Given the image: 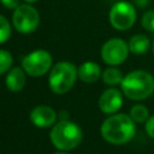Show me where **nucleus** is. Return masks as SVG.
I'll use <instances>...</instances> for the list:
<instances>
[{"label":"nucleus","mask_w":154,"mask_h":154,"mask_svg":"<svg viewBox=\"0 0 154 154\" xmlns=\"http://www.w3.org/2000/svg\"><path fill=\"white\" fill-rule=\"evenodd\" d=\"M144 129H146L147 135L154 140V114L150 116L149 119L146 122V124H144Z\"/></svg>","instance_id":"6ab92c4d"},{"label":"nucleus","mask_w":154,"mask_h":154,"mask_svg":"<svg viewBox=\"0 0 154 154\" xmlns=\"http://www.w3.org/2000/svg\"><path fill=\"white\" fill-rule=\"evenodd\" d=\"M25 82H26V73L23 70V67H19V66L12 67L7 72L6 78H5L6 88L13 93L20 91L24 88Z\"/></svg>","instance_id":"9b49d317"},{"label":"nucleus","mask_w":154,"mask_h":154,"mask_svg":"<svg viewBox=\"0 0 154 154\" xmlns=\"http://www.w3.org/2000/svg\"><path fill=\"white\" fill-rule=\"evenodd\" d=\"M123 93L117 88H108L102 91L99 97V108L102 113L112 116L116 114L123 106Z\"/></svg>","instance_id":"1a4fd4ad"},{"label":"nucleus","mask_w":154,"mask_h":154,"mask_svg":"<svg viewBox=\"0 0 154 154\" xmlns=\"http://www.w3.org/2000/svg\"><path fill=\"white\" fill-rule=\"evenodd\" d=\"M101 67L94 61H85L77 67V76L82 82L94 83L101 77Z\"/></svg>","instance_id":"f8f14e48"},{"label":"nucleus","mask_w":154,"mask_h":154,"mask_svg":"<svg viewBox=\"0 0 154 154\" xmlns=\"http://www.w3.org/2000/svg\"><path fill=\"white\" fill-rule=\"evenodd\" d=\"M130 117L135 123H144L149 119V109L142 103H136L130 109Z\"/></svg>","instance_id":"2eb2a0df"},{"label":"nucleus","mask_w":154,"mask_h":154,"mask_svg":"<svg viewBox=\"0 0 154 154\" xmlns=\"http://www.w3.org/2000/svg\"><path fill=\"white\" fill-rule=\"evenodd\" d=\"M136 16V10L132 4L128 1H118L111 7L108 18L114 29L125 31L135 24Z\"/></svg>","instance_id":"0eeeda50"},{"label":"nucleus","mask_w":154,"mask_h":154,"mask_svg":"<svg viewBox=\"0 0 154 154\" xmlns=\"http://www.w3.org/2000/svg\"><path fill=\"white\" fill-rule=\"evenodd\" d=\"M141 24L143 29H146L149 32H154V11L149 10L143 13L141 18Z\"/></svg>","instance_id":"a211bd4d"},{"label":"nucleus","mask_w":154,"mask_h":154,"mask_svg":"<svg viewBox=\"0 0 154 154\" xmlns=\"http://www.w3.org/2000/svg\"><path fill=\"white\" fill-rule=\"evenodd\" d=\"M54 154H70L69 152H64V150H60V152H57V153H54Z\"/></svg>","instance_id":"412c9836"},{"label":"nucleus","mask_w":154,"mask_h":154,"mask_svg":"<svg viewBox=\"0 0 154 154\" xmlns=\"http://www.w3.org/2000/svg\"><path fill=\"white\" fill-rule=\"evenodd\" d=\"M128 45H129V51L132 54L141 55V54H144L149 49L150 41H149L147 35H144V34H136V35H134L130 38Z\"/></svg>","instance_id":"ddd939ff"},{"label":"nucleus","mask_w":154,"mask_h":154,"mask_svg":"<svg viewBox=\"0 0 154 154\" xmlns=\"http://www.w3.org/2000/svg\"><path fill=\"white\" fill-rule=\"evenodd\" d=\"M52 63L53 58L48 51L36 49L22 59V67L26 75L31 77H40L51 71Z\"/></svg>","instance_id":"39448f33"},{"label":"nucleus","mask_w":154,"mask_h":154,"mask_svg":"<svg viewBox=\"0 0 154 154\" xmlns=\"http://www.w3.org/2000/svg\"><path fill=\"white\" fill-rule=\"evenodd\" d=\"M77 67L70 61H59L49 71L48 85L54 94L63 95L71 90L77 79Z\"/></svg>","instance_id":"20e7f679"},{"label":"nucleus","mask_w":154,"mask_h":154,"mask_svg":"<svg viewBox=\"0 0 154 154\" xmlns=\"http://www.w3.org/2000/svg\"><path fill=\"white\" fill-rule=\"evenodd\" d=\"M120 89L130 100H146L154 93V77L144 70L131 71L124 76L120 83Z\"/></svg>","instance_id":"f03ea898"},{"label":"nucleus","mask_w":154,"mask_h":154,"mask_svg":"<svg viewBox=\"0 0 154 154\" xmlns=\"http://www.w3.org/2000/svg\"><path fill=\"white\" fill-rule=\"evenodd\" d=\"M102 138L111 144H125L136 135V123L130 114L116 113L106 118L100 128Z\"/></svg>","instance_id":"f257e3e1"},{"label":"nucleus","mask_w":154,"mask_h":154,"mask_svg":"<svg viewBox=\"0 0 154 154\" xmlns=\"http://www.w3.org/2000/svg\"><path fill=\"white\" fill-rule=\"evenodd\" d=\"M11 32H12V30H11L10 22L6 19V17L0 14V45L5 43L10 38Z\"/></svg>","instance_id":"f3484780"},{"label":"nucleus","mask_w":154,"mask_h":154,"mask_svg":"<svg viewBox=\"0 0 154 154\" xmlns=\"http://www.w3.org/2000/svg\"><path fill=\"white\" fill-rule=\"evenodd\" d=\"M129 45L119 38L113 37L107 40L101 47V59L109 66H117L124 63L129 55Z\"/></svg>","instance_id":"6e6552de"},{"label":"nucleus","mask_w":154,"mask_h":154,"mask_svg":"<svg viewBox=\"0 0 154 154\" xmlns=\"http://www.w3.org/2000/svg\"><path fill=\"white\" fill-rule=\"evenodd\" d=\"M12 64H13L12 54L8 51L0 49V75L8 72L11 70Z\"/></svg>","instance_id":"dca6fc26"},{"label":"nucleus","mask_w":154,"mask_h":154,"mask_svg":"<svg viewBox=\"0 0 154 154\" xmlns=\"http://www.w3.org/2000/svg\"><path fill=\"white\" fill-rule=\"evenodd\" d=\"M2 6L8 8V10H16L19 6V1L20 0H0Z\"/></svg>","instance_id":"aec40b11"},{"label":"nucleus","mask_w":154,"mask_h":154,"mask_svg":"<svg viewBox=\"0 0 154 154\" xmlns=\"http://www.w3.org/2000/svg\"><path fill=\"white\" fill-rule=\"evenodd\" d=\"M101 78H102L105 84H107L109 87H114V85H118L122 83L124 76L119 69H117L114 66H109L102 71Z\"/></svg>","instance_id":"4468645a"},{"label":"nucleus","mask_w":154,"mask_h":154,"mask_svg":"<svg viewBox=\"0 0 154 154\" xmlns=\"http://www.w3.org/2000/svg\"><path fill=\"white\" fill-rule=\"evenodd\" d=\"M153 53H154V41H153Z\"/></svg>","instance_id":"5701e85b"},{"label":"nucleus","mask_w":154,"mask_h":154,"mask_svg":"<svg viewBox=\"0 0 154 154\" xmlns=\"http://www.w3.org/2000/svg\"><path fill=\"white\" fill-rule=\"evenodd\" d=\"M25 2H28V4H32V2H36L37 0H24Z\"/></svg>","instance_id":"4be33fe9"},{"label":"nucleus","mask_w":154,"mask_h":154,"mask_svg":"<svg viewBox=\"0 0 154 154\" xmlns=\"http://www.w3.org/2000/svg\"><path fill=\"white\" fill-rule=\"evenodd\" d=\"M57 112L47 105H38L30 112V120L37 128H49L57 123Z\"/></svg>","instance_id":"9d476101"},{"label":"nucleus","mask_w":154,"mask_h":154,"mask_svg":"<svg viewBox=\"0 0 154 154\" xmlns=\"http://www.w3.org/2000/svg\"><path fill=\"white\" fill-rule=\"evenodd\" d=\"M13 28L22 34L34 32L40 24V14L30 4L19 5L12 14Z\"/></svg>","instance_id":"423d86ee"},{"label":"nucleus","mask_w":154,"mask_h":154,"mask_svg":"<svg viewBox=\"0 0 154 154\" xmlns=\"http://www.w3.org/2000/svg\"><path fill=\"white\" fill-rule=\"evenodd\" d=\"M49 137L57 149L69 152L75 149L81 143L83 134L79 125L69 119H64L53 125Z\"/></svg>","instance_id":"7ed1b4c3"}]
</instances>
